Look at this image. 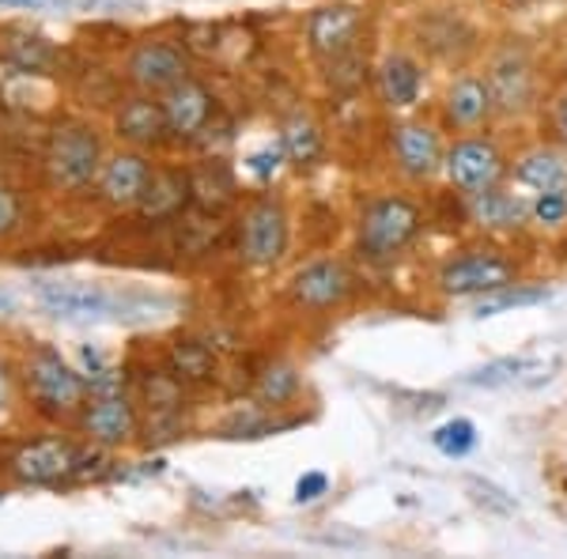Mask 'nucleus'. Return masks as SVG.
Here are the masks:
<instances>
[{
  "label": "nucleus",
  "mask_w": 567,
  "mask_h": 559,
  "mask_svg": "<svg viewBox=\"0 0 567 559\" xmlns=\"http://www.w3.org/2000/svg\"><path fill=\"white\" fill-rule=\"evenodd\" d=\"M45 170L50 182L61 189H84L99 178L103 170V144L91 125L69 122L58 125L50 136V148H45Z\"/></svg>",
  "instance_id": "f257e3e1"
},
{
  "label": "nucleus",
  "mask_w": 567,
  "mask_h": 559,
  "mask_svg": "<svg viewBox=\"0 0 567 559\" xmlns=\"http://www.w3.org/2000/svg\"><path fill=\"white\" fill-rule=\"evenodd\" d=\"M420 235V208L405 197H379L360 216V250L374 261L401 253Z\"/></svg>",
  "instance_id": "f03ea898"
},
{
  "label": "nucleus",
  "mask_w": 567,
  "mask_h": 559,
  "mask_svg": "<svg viewBox=\"0 0 567 559\" xmlns=\"http://www.w3.org/2000/svg\"><path fill=\"white\" fill-rule=\"evenodd\" d=\"M27 386H31L34 401L42 412L50 416H69L84 405L87 397V382L76 366H69L61 360V352L53 348H39V352L27 360Z\"/></svg>",
  "instance_id": "7ed1b4c3"
},
{
  "label": "nucleus",
  "mask_w": 567,
  "mask_h": 559,
  "mask_svg": "<svg viewBox=\"0 0 567 559\" xmlns=\"http://www.w3.org/2000/svg\"><path fill=\"white\" fill-rule=\"evenodd\" d=\"M443 170L458 194L473 197L507 178V159H503L499 144L488 141V136H465L443 155Z\"/></svg>",
  "instance_id": "20e7f679"
},
{
  "label": "nucleus",
  "mask_w": 567,
  "mask_h": 559,
  "mask_svg": "<svg viewBox=\"0 0 567 559\" xmlns=\"http://www.w3.org/2000/svg\"><path fill=\"white\" fill-rule=\"evenodd\" d=\"M484 84H488L492 103H496L499 114H526L537 99L534 61L518 45H507V50H499L492 58L488 72H484Z\"/></svg>",
  "instance_id": "39448f33"
},
{
  "label": "nucleus",
  "mask_w": 567,
  "mask_h": 559,
  "mask_svg": "<svg viewBox=\"0 0 567 559\" xmlns=\"http://www.w3.org/2000/svg\"><path fill=\"white\" fill-rule=\"evenodd\" d=\"M507 283H515V265L488 250L462 253V258L446 261L439 269V288L446 296H488V291H499Z\"/></svg>",
  "instance_id": "423d86ee"
},
{
  "label": "nucleus",
  "mask_w": 567,
  "mask_h": 559,
  "mask_svg": "<svg viewBox=\"0 0 567 559\" xmlns=\"http://www.w3.org/2000/svg\"><path fill=\"white\" fill-rule=\"evenodd\" d=\"M288 250V213L280 200H258L243 219V258L250 265H277Z\"/></svg>",
  "instance_id": "0eeeda50"
},
{
  "label": "nucleus",
  "mask_w": 567,
  "mask_h": 559,
  "mask_svg": "<svg viewBox=\"0 0 567 559\" xmlns=\"http://www.w3.org/2000/svg\"><path fill=\"white\" fill-rule=\"evenodd\" d=\"M76 469H80V454L65 438H39V443H27L23 451L12 457L16 480L34 484V488L69 480Z\"/></svg>",
  "instance_id": "6e6552de"
},
{
  "label": "nucleus",
  "mask_w": 567,
  "mask_h": 559,
  "mask_svg": "<svg viewBox=\"0 0 567 559\" xmlns=\"http://www.w3.org/2000/svg\"><path fill=\"white\" fill-rule=\"evenodd\" d=\"M443 141H439V133L432 125L424 122H401L398 130H393V159H398L401 174H409V178L424 182L432 178V174L443 170Z\"/></svg>",
  "instance_id": "1a4fd4ad"
},
{
  "label": "nucleus",
  "mask_w": 567,
  "mask_h": 559,
  "mask_svg": "<svg viewBox=\"0 0 567 559\" xmlns=\"http://www.w3.org/2000/svg\"><path fill=\"white\" fill-rule=\"evenodd\" d=\"M360 8L352 4H329V8H318L307 23V39H310V50L318 58H333L341 61L344 53H352L355 39H360Z\"/></svg>",
  "instance_id": "9d476101"
},
{
  "label": "nucleus",
  "mask_w": 567,
  "mask_h": 559,
  "mask_svg": "<svg viewBox=\"0 0 567 559\" xmlns=\"http://www.w3.org/2000/svg\"><path fill=\"white\" fill-rule=\"evenodd\" d=\"M352 291V277L341 261H315L307 269L296 272L291 280V299L307 310H329V307H341Z\"/></svg>",
  "instance_id": "9b49d317"
},
{
  "label": "nucleus",
  "mask_w": 567,
  "mask_h": 559,
  "mask_svg": "<svg viewBox=\"0 0 567 559\" xmlns=\"http://www.w3.org/2000/svg\"><path fill=\"white\" fill-rule=\"evenodd\" d=\"M130 76L144 91H167L189 76V61L171 42H141L130 58Z\"/></svg>",
  "instance_id": "f8f14e48"
},
{
  "label": "nucleus",
  "mask_w": 567,
  "mask_h": 559,
  "mask_svg": "<svg viewBox=\"0 0 567 559\" xmlns=\"http://www.w3.org/2000/svg\"><path fill=\"white\" fill-rule=\"evenodd\" d=\"M152 182V163L136 152H117L114 159L103 163L99 170V189L114 208H136L148 194Z\"/></svg>",
  "instance_id": "ddd939ff"
},
{
  "label": "nucleus",
  "mask_w": 567,
  "mask_h": 559,
  "mask_svg": "<svg viewBox=\"0 0 567 559\" xmlns=\"http://www.w3.org/2000/svg\"><path fill=\"white\" fill-rule=\"evenodd\" d=\"M163 117H167V133L178 141L205 133L208 117H213V95L197 84V80H178L175 87L163 91Z\"/></svg>",
  "instance_id": "4468645a"
},
{
  "label": "nucleus",
  "mask_w": 567,
  "mask_h": 559,
  "mask_svg": "<svg viewBox=\"0 0 567 559\" xmlns=\"http://www.w3.org/2000/svg\"><path fill=\"white\" fill-rule=\"evenodd\" d=\"M84 431L99 446H122L136 435V412L122 393H95L84 408Z\"/></svg>",
  "instance_id": "2eb2a0df"
},
{
  "label": "nucleus",
  "mask_w": 567,
  "mask_h": 559,
  "mask_svg": "<svg viewBox=\"0 0 567 559\" xmlns=\"http://www.w3.org/2000/svg\"><path fill=\"white\" fill-rule=\"evenodd\" d=\"M39 299L50 314L69 318V322H91V318L114 314V299L87 283H42Z\"/></svg>",
  "instance_id": "dca6fc26"
},
{
  "label": "nucleus",
  "mask_w": 567,
  "mask_h": 559,
  "mask_svg": "<svg viewBox=\"0 0 567 559\" xmlns=\"http://www.w3.org/2000/svg\"><path fill=\"white\" fill-rule=\"evenodd\" d=\"M492 114H496V103H492V91L484 84V76H458L451 91H446V117L458 130H481Z\"/></svg>",
  "instance_id": "f3484780"
},
{
  "label": "nucleus",
  "mask_w": 567,
  "mask_h": 559,
  "mask_svg": "<svg viewBox=\"0 0 567 559\" xmlns=\"http://www.w3.org/2000/svg\"><path fill=\"white\" fill-rule=\"evenodd\" d=\"M420 87H424V69L405 53H390L379 65V95L390 110H409L416 106Z\"/></svg>",
  "instance_id": "a211bd4d"
},
{
  "label": "nucleus",
  "mask_w": 567,
  "mask_h": 559,
  "mask_svg": "<svg viewBox=\"0 0 567 559\" xmlns=\"http://www.w3.org/2000/svg\"><path fill=\"white\" fill-rule=\"evenodd\" d=\"M515 178L537 194H567V152L534 148L515 163Z\"/></svg>",
  "instance_id": "6ab92c4d"
},
{
  "label": "nucleus",
  "mask_w": 567,
  "mask_h": 559,
  "mask_svg": "<svg viewBox=\"0 0 567 559\" xmlns=\"http://www.w3.org/2000/svg\"><path fill=\"white\" fill-rule=\"evenodd\" d=\"M117 133L122 141L141 144V148H152L167 136V117H163V103H152V99H133V103L122 106L117 114Z\"/></svg>",
  "instance_id": "aec40b11"
},
{
  "label": "nucleus",
  "mask_w": 567,
  "mask_h": 559,
  "mask_svg": "<svg viewBox=\"0 0 567 559\" xmlns=\"http://www.w3.org/2000/svg\"><path fill=\"white\" fill-rule=\"evenodd\" d=\"M545 360H534V355H503V360H492L477 366L473 374H465V386H481V390H503V386H523L529 379H542Z\"/></svg>",
  "instance_id": "412c9836"
},
{
  "label": "nucleus",
  "mask_w": 567,
  "mask_h": 559,
  "mask_svg": "<svg viewBox=\"0 0 567 559\" xmlns=\"http://www.w3.org/2000/svg\"><path fill=\"white\" fill-rule=\"evenodd\" d=\"M470 200H473V219H477L481 227H518L523 216L529 213L523 200L503 194L499 186L484 189V194H473Z\"/></svg>",
  "instance_id": "4be33fe9"
},
{
  "label": "nucleus",
  "mask_w": 567,
  "mask_h": 559,
  "mask_svg": "<svg viewBox=\"0 0 567 559\" xmlns=\"http://www.w3.org/2000/svg\"><path fill=\"white\" fill-rule=\"evenodd\" d=\"M182 200H186V178L182 174H155L152 170V182H148V194H144L141 208L148 216H167L182 208Z\"/></svg>",
  "instance_id": "5701e85b"
},
{
  "label": "nucleus",
  "mask_w": 567,
  "mask_h": 559,
  "mask_svg": "<svg viewBox=\"0 0 567 559\" xmlns=\"http://www.w3.org/2000/svg\"><path fill=\"white\" fill-rule=\"evenodd\" d=\"M284 152L291 155L296 163H315L318 155H322V133H318V125L310 122V117H291L288 125H284Z\"/></svg>",
  "instance_id": "b1692460"
},
{
  "label": "nucleus",
  "mask_w": 567,
  "mask_h": 559,
  "mask_svg": "<svg viewBox=\"0 0 567 559\" xmlns=\"http://www.w3.org/2000/svg\"><path fill=\"white\" fill-rule=\"evenodd\" d=\"M548 299V288H523V283H507L499 291H488V299H481L477 307V318H496V314H507V310H518V307H537V302Z\"/></svg>",
  "instance_id": "393cba45"
},
{
  "label": "nucleus",
  "mask_w": 567,
  "mask_h": 559,
  "mask_svg": "<svg viewBox=\"0 0 567 559\" xmlns=\"http://www.w3.org/2000/svg\"><path fill=\"white\" fill-rule=\"evenodd\" d=\"M296 390H299V374L291 363H272L258 379V397L265 405H284L288 397H296Z\"/></svg>",
  "instance_id": "a878e982"
},
{
  "label": "nucleus",
  "mask_w": 567,
  "mask_h": 559,
  "mask_svg": "<svg viewBox=\"0 0 567 559\" xmlns=\"http://www.w3.org/2000/svg\"><path fill=\"white\" fill-rule=\"evenodd\" d=\"M432 443H435V451H439V454H446V457H465V454L473 451V446H477V427H473L470 420H451V424L435 427Z\"/></svg>",
  "instance_id": "bb28decb"
},
{
  "label": "nucleus",
  "mask_w": 567,
  "mask_h": 559,
  "mask_svg": "<svg viewBox=\"0 0 567 559\" xmlns=\"http://www.w3.org/2000/svg\"><path fill=\"white\" fill-rule=\"evenodd\" d=\"M80 363H84V382L91 386V393H117L122 390V379H117V371L106 363V355L99 352V348H84L80 352Z\"/></svg>",
  "instance_id": "cd10ccee"
},
{
  "label": "nucleus",
  "mask_w": 567,
  "mask_h": 559,
  "mask_svg": "<svg viewBox=\"0 0 567 559\" xmlns=\"http://www.w3.org/2000/svg\"><path fill=\"white\" fill-rule=\"evenodd\" d=\"M175 371L178 379H208L213 374V352L205 344H178L175 348Z\"/></svg>",
  "instance_id": "c85d7f7f"
},
{
  "label": "nucleus",
  "mask_w": 567,
  "mask_h": 559,
  "mask_svg": "<svg viewBox=\"0 0 567 559\" xmlns=\"http://www.w3.org/2000/svg\"><path fill=\"white\" fill-rule=\"evenodd\" d=\"M8 53H12L16 65H23L31 72H39V69H45L53 61V50L42 39H16L12 45H8Z\"/></svg>",
  "instance_id": "c756f323"
},
{
  "label": "nucleus",
  "mask_w": 567,
  "mask_h": 559,
  "mask_svg": "<svg viewBox=\"0 0 567 559\" xmlns=\"http://www.w3.org/2000/svg\"><path fill=\"white\" fill-rule=\"evenodd\" d=\"M284 159H288V152H284V141L280 144H265L261 152H254V155H246V170L254 174V178H272L280 167H284Z\"/></svg>",
  "instance_id": "7c9ffc66"
},
{
  "label": "nucleus",
  "mask_w": 567,
  "mask_h": 559,
  "mask_svg": "<svg viewBox=\"0 0 567 559\" xmlns=\"http://www.w3.org/2000/svg\"><path fill=\"white\" fill-rule=\"evenodd\" d=\"M529 216L545 227H560L567 219V194H537V200L529 205Z\"/></svg>",
  "instance_id": "2f4dec72"
},
{
  "label": "nucleus",
  "mask_w": 567,
  "mask_h": 559,
  "mask_svg": "<svg viewBox=\"0 0 567 559\" xmlns=\"http://www.w3.org/2000/svg\"><path fill=\"white\" fill-rule=\"evenodd\" d=\"M20 213H23L20 197H16L8 186H0V238L16 231V224H20Z\"/></svg>",
  "instance_id": "473e14b6"
},
{
  "label": "nucleus",
  "mask_w": 567,
  "mask_h": 559,
  "mask_svg": "<svg viewBox=\"0 0 567 559\" xmlns=\"http://www.w3.org/2000/svg\"><path fill=\"white\" fill-rule=\"evenodd\" d=\"M329 488V476L326 473H303L296 480V503H315L322 499Z\"/></svg>",
  "instance_id": "72a5a7b5"
},
{
  "label": "nucleus",
  "mask_w": 567,
  "mask_h": 559,
  "mask_svg": "<svg viewBox=\"0 0 567 559\" xmlns=\"http://www.w3.org/2000/svg\"><path fill=\"white\" fill-rule=\"evenodd\" d=\"M548 125H553V136H556V144L567 152V91L560 99L553 103V110H548Z\"/></svg>",
  "instance_id": "f704fd0d"
},
{
  "label": "nucleus",
  "mask_w": 567,
  "mask_h": 559,
  "mask_svg": "<svg viewBox=\"0 0 567 559\" xmlns=\"http://www.w3.org/2000/svg\"><path fill=\"white\" fill-rule=\"evenodd\" d=\"M4 8H53V4H69V0H0Z\"/></svg>",
  "instance_id": "c9c22d12"
},
{
  "label": "nucleus",
  "mask_w": 567,
  "mask_h": 559,
  "mask_svg": "<svg viewBox=\"0 0 567 559\" xmlns=\"http://www.w3.org/2000/svg\"><path fill=\"white\" fill-rule=\"evenodd\" d=\"M4 405H8V371L0 366V412H4Z\"/></svg>",
  "instance_id": "e433bc0d"
},
{
  "label": "nucleus",
  "mask_w": 567,
  "mask_h": 559,
  "mask_svg": "<svg viewBox=\"0 0 567 559\" xmlns=\"http://www.w3.org/2000/svg\"><path fill=\"white\" fill-rule=\"evenodd\" d=\"M0 310H12V299H8V296H0Z\"/></svg>",
  "instance_id": "4c0bfd02"
},
{
  "label": "nucleus",
  "mask_w": 567,
  "mask_h": 559,
  "mask_svg": "<svg viewBox=\"0 0 567 559\" xmlns=\"http://www.w3.org/2000/svg\"><path fill=\"white\" fill-rule=\"evenodd\" d=\"M0 499H4V495H0Z\"/></svg>",
  "instance_id": "58836bf2"
}]
</instances>
